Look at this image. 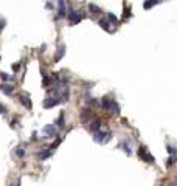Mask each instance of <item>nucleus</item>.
I'll use <instances>...</instances> for the list:
<instances>
[{
    "label": "nucleus",
    "instance_id": "f257e3e1",
    "mask_svg": "<svg viewBox=\"0 0 177 186\" xmlns=\"http://www.w3.org/2000/svg\"><path fill=\"white\" fill-rule=\"evenodd\" d=\"M101 106L106 110H109L110 113H118L120 112V107H118L117 102H115V99H110V98H107V96H104V98L101 99Z\"/></svg>",
    "mask_w": 177,
    "mask_h": 186
},
{
    "label": "nucleus",
    "instance_id": "f03ea898",
    "mask_svg": "<svg viewBox=\"0 0 177 186\" xmlns=\"http://www.w3.org/2000/svg\"><path fill=\"white\" fill-rule=\"evenodd\" d=\"M112 140V132H101V130H98V132L93 133V141L98 143V144H106Z\"/></svg>",
    "mask_w": 177,
    "mask_h": 186
},
{
    "label": "nucleus",
    "instance_id": "7ed1b4c3",
    "mask_svg": "<svg viewBox=\"0 0 177 186\" xmlns=\"http://www.w3.org/2000/svg\"><path fill=\"white\" fill-rule=\"evenodd\" d=\"M138 155H140V158H141V160H145L146 163H149V164H152L155 160H154V157L151 155V154H149V150L145 147V146H141L140 149H138Z\"/></svg>",
    "mask_w": 177,
    "mask_h": 186
},
{
    "label": "nucleus",
    "instance_id": "20e7f679",
    "mask_svg": "<svg viewBox=\"0 0 177 186\" xmlns=\"http://www.w3.org/2000/svg\"><path fill=\"white\" fill-rule=\"evenodd\" d=\"M67 17L70 19V22H72L73 25H76V23H79L81 20H83V14H79V12L73 11V9H70V11H69V14H67Z\"/></svg>",
    "mask_w": 177,
    "mask_h": 186
},
{
    "label": "nucleus",
    "instance_id": "39448f33",
    "mask_svg": "<svg viewBox=\"0 0 177 186\" xmlns=\"http://www.w3.org/2000/svg\"><path fill=\"white\" fill-rule=\"evenodd\" d=\"M61 99H58V98H54V96H48V98H45V101H44V107L45 109H51V107H54V106H58V104H61Z\"/></svg>",
    "mask_w": 177,
    "mask_h": 186
},
{
    "label": "nucleus",
    "instance_id": "423d86ee",
    "mask_svg": "<svg viewBox=\"0 0 177 186\" xmlns=\"http://www.w3.org/2000/svg\"><path fill=\"white\" fill-rule=\"evenodd\" d=\"M42 132L48 136H56L58 135V127L54 126V124H47V126L42 129Z\"/></svg>",
    "mask_w": 177,
    "mask_h": 186
},
{
    "label": "nucleus",
    "instance_id": "0eeeda50",
    "mask_svg": "<svg viewBox=\"0 0 177 186\" xmlns=\"http://www.w3.org/2000/svg\"><path fill=\"white\" fill-rule=\"evenodd\" d=\"M19 99H20V102L23 104V107H26V109H31V107H33L31 99H30V96L26 95V93H22V95L19 96Z\"/></svg>",
    "mask_w": 177,
    "mask_h": 186
},
{
    "label": "nucleus",
    "instance_id": "6e6552de",
    "mask_svg": "<svg viewBox=\"0 0 177 186\" xmlns=\"http://www.w3.org/2000/svg\"><path fill=\"white\" fill-rule=\"evenodd\" d=\"M58 6H59L58 16H59V17H65V16H67V5H65V2H64V0H59Z\"/></svg>",
    "mask_w": 177,
    "mask_h": 186
},
{
    "label": "nucleus",
    "instance_id": "1a4fd4ad",
    "mask_svg": "<svg viewBox=\"0 0 177 186\" xmlns=\"http://www.w3.org/2000/svg\"><path fill=\"white\" fill-rule=\"evenodd\" d=\"M50 155H51V149H50V147H45L44 150H40V152L37 154V157L40 158V161L45 160V158H48Z\"/></svg>",
    "mask_w": 177,
    "mask_h": 186
},
{
    "label": "nucleus",
    "instance_id": "9d476101",
    "mask_svg": "<svg viewBox=\"0 0 177 186\" xmlns=\"http://www.w3.org/2000/svg\"><path fill=\"white\" fill-rule=\"evenodd\" d=\"M98 25H99V26H101V28H103V30H106L107 33H112V28H110V26H109L110 23L107 22V19H101L99 22H98Z\"/></svg>",
    "mask_w": 177,
    "mask_h": 186
},
{
    "label": "nucleus",
    "instance_id": "9b49d317",
    "mask_svg": "<svg viewBox=\"0 0 177 186\" xmlns=\"http://www.w3.org/2000/svg\"><path fill=\"white\" fill-rule=\"evenodd\" d=\"M0 90H2L5 95H11L12 92H14V87L10 85V84H2L0 85Z\"/></svg>",
    "mask_w": 177,
    "mask_h": 186
},
{
    "label": "nucleus",
    "instance_id": "f8f14e48",
    "mask_svg": "<svg viewBox=\"0 0 177 186\" xmlns=\"http://www.w3.org/2000/svg\"><path fill=\"white\" fill-rule=\"evenodd\" d=\"M99 127H101V121H99V120H95V121L90 124V130H92V132H98Z\"/></svg>",
    "mask_w": 177,
    "mask_h": 186
},
{
    "label": "nucleus",
    "instance_id": "ddd939ff",
    "mask_svg": "<svg viewBox=\"0 0 177 186\" xmlns=\"http://www.w3.org/2000/svg\"><path fill=\"white\" fill-rule=\"evenodd\" d=\"M88 9L92 11V14H99V12H101V8H99V6L93 5V3H88Z\"/></svg>",
    "mask_w": 177,
    "mask_h": 186
},
{
    "label": "nucleus",
    "instance_id": "4468645a",
    "mask_svg": "<svg viewBox=\"0 0 177 186\" xmlns=\"http://www.w3.org/2000/svg\"><path fill=\"white\" fill-rule=\"evenodd\" d=\"M64 53H65V45H61V47H59V51H58V54H56V61H61V59H62Z\"/></svg>",
    "mask_w": 177,
    "mask_h": 186
},
{
    "label": "nucleus",
    "instance_id": "2eb2a0df",
    "mask_svg": "<svg viewBox=\"0 0 177 186\" xmlns=\"http://www.w3.org/2000/svg\"><path fill=\"white\" fill-rule=\"evenodd\" d=\"M107 22H109V23H113V25H117V23H118V19L115 17V16L112 14V12H109V14H107Z\"/></svg>",
    "mask_w": 177,
    "mask_h": 186
},
{
    "label": "nucleus",
    "instance_id": "dca6fc26",
    "mask_svg": "<svg viewBox=\"0 0 177 186\" xmlns=\"http://www.w3.org/2000/svg\"><path fill=\"white\" fill-rule=\"evenodd\" d=\"M121 147H123V150H124V152H126L127 155H131V154H132V150H131V146H129V143H123V144H121Z\"/></svg>",
    "mask_w": 177,
    "mask_h": 186
},
{
    "label": "nucleus",
    "instance_id": "f3484780",
    "mask_svg": "<svg viewBox=\"0 0 177 186\" xmlns=\"http://www.w3.org/2000/svg\"><path fill=\"white\" fill-rule=\"evenodd\" d=\"M0 78H2V81H14V76H10L8 73H2Z\"/></svg>",
    "mask_w": 177,
    "mask_h": 186
},
{
    "label": "nucleus",
    "instance_id": "a211bd4d",
    "mask_svg": "<svg viewBox=\"0 0 177 186\" xmlns=\"http://www.w3.org/2000/svg\"><path fill=\"white\" fill-rule=\"evenodd\" d=\"M155 3H157V2H151V0H148V2L143 3V8H145V9H149V8H152Z\"/></svg>",
    "mask_w": 177,
    "mask_h": 186
},
{
    "label": "nucleus",
    "instance_id": "6ab92c4d",
    "mask_svg": "<svg viewBox=\"0 0 177 186\" xmlns=\"http://www.w3.org/2000/svg\"><path fill=\"white\" fill-rule=\"evenodd\" d=\"M16 155L17 157H23L25 155V149L23 147H16Z\"/></svg>",
    "mask_w": 177,
    "mask_h": 186
},
{
    "label": "nucleus",
    "instance_id": "aec40b11",
    "mask_svg": "<svg viewBox=\"0 0 177 186\" xmlns=\"http://www.w3.org/2000/svg\"><path fill=\"white\" fill-rule=\"evenodd\" d=\"M174 163H176V155H171L168 160V164H174Z\"/></svg>",
    "mask_w": 177,
    "mask_h": 186
},
{
    "label": "nucleus",
    "instance_id": "412c9836",
    "mask_svg": "<svg viewBox=\"0 0 177 186\" xmlns=\"http://www.w3.org/2000/svg\"><path fill=\"white\" fill-rule=\"evenodd\" d=\"M168 152L171 154V155H174V154H176V149H174L173 146H168Z\"/></svg>",
    "mask_w": 177,
    "mask_h": 186
},
{
    "label": "nucleus",
    "instance_id": "4be33fe9",
    "mask_svg": "<svg viewBox=\"0 0 177 186\" xmlns=\"http://www.w3.org/2000/svg\"><path fill=\"white\" fill-rule=\"evenodd\" d=\"M19 68H20V64H14V65H12V70H14V71H17Z\"/></svg>",
    "mask_w": 177,
    "mask_h": 186
},
{
    "label": "nucleus",
    "instance_id": "5701e85b",
    "mask_svg": "<svg viewBox=\"0 0 177 186\" xmlns=\"http://www.w3.org/2000/svg\"><path fill=\"white\" fill-rule=\"evenodd\" d=\"M3 112H5V107H3V106H2V104H0V115H2V113H3Z\"/></svg>",
    "mask_w": 177,
    "mask_h": 186
},
{
    "label": "nucleus",
    "instance_id": "b1692460",
    "mask_svg": "<svg viewBox=\"0 0 177 186\" xmlns=\"http://www.w3.org/2000/svg\"><path fill=\"white\" fill-rule=\"evenodd\" d=\"M5 26V20H0V28H3Z\"/></svg>",
    "mask_w": 177,
    "mask_h": 186
},
{
    "label": "nucleus",
    "instance_id": "393cba45",
    "mask_svg": "<svg viewBox=\"0 0 177 186\" xmlns=\"http://www.w3.org/2000/svg\"><path fill=\"white\" fill-rule=\"evenodd\" d=\"M16 186H20V183H17V185H16Z\"/></svg>",
    "mask_w": 177,
    "mask_h": 186
}]
</instances>
